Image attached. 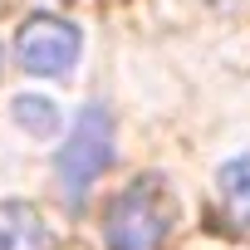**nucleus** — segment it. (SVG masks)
I'll list each match as a JSON object with an SVG mask.
<instances>
[{"label":"nucleus","mask_w":250,"mask_h":250,"mask_svg":"<svg viewBox=\"0 0 250 250\" xmlns=\"http://www.w3.org/2000/svg\"><path fill=\"white\" fill-rule=\"evenodd\" d=\"M177 216H182L177 191L167 187V177L147 172L113 196V206L103 216V240H108V250H162Z\"/></svg>","instance_id":"f257e3e1"},{"label":"nucleus","mask_w":250,"mask_h":250,"mask_svg":"<svg viewBox=\"0 0 250 250\" xmlns=\"http://www.w3.org/2000/svg\"><path fill=\"white\" fill-rule=\"evenodd\" d=\"M216 196L235 226H250V152L216 172Z\"/></svg>","instance_id":"39448f33"},{"label":"nucleus","mask_w":250,"mask_h":250,"mask_svg":"<svg viewBox=\"0 0 250 250\" xmlns=\"http://www.w3.org/2000/svg\"><path fill=\"white\" fill-rule=\"evenodd\" d=\"M108 162H113V118H108L103 103H88L74 118L69 143L59 147V196H64L69 211L83 206L88 187L108 172Z\"/></svg>","instance_id":"f03ea898"},{"label":"nucleus","mask_w":250,"mask_h":250,"mask_svg":"<svg viewBox=\"0 0 250 250\" xmlns=\"http://www.w3.org/2000/svg\"><path fill=\"white\" fill-rule=\"evenodd\" d=\"M79 30L59 15H35L20 25V40H15V59L25 74H40V79H64L74 64H79Z\"/></svg>","instance_id":"7ed1b4c3"},{"label":"nucleus","mask_w":250,"mask_h":250,"mask_svg":"<svg viewBox=\"0 0 250 250\" xmlns=\"http://www.w3.org/2000/svg\"><path fill=\"white\" fill-rule=\"evenodd\" d=\"M0 250H59V235L35 206L0 201Z\"/></svg>","instance_id":"20e7f679"},{"label":"nucleus","mask_w":250,"mask_h":250,"mask_svg":"<svg viewBox=\"0 0 250 250\" xmlns=\"http://www.w3.org/2000/svg\"><path fill=\"white\" fill-rule=\"evenodd\" d=\"M15 123L30 133H54V103L49 98H15Z\"/></svg>","instance_id":"423d86ee"}]
</instances>
